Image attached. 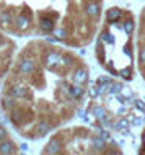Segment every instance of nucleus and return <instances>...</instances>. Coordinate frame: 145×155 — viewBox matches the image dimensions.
<instances>
[{
	"label": "nucleus",
	"instance_id": "obj_1",
	"mask_svg": "<svg viewBox=\"0 0 145 155\" xmlns=\"http://www.w3.org/2000/svg\"><path fill=\"white\" fill-rule=\"evenodd\" d=\"M90 69L80 56L46 39H33L18 54L3 85L2 108L15 131L43 139L80 111Z\"/></svg>",
	"mask_w": 145,
	"mask_h": 155
},
{
	"label": "nucleus",
	"instance_id": "obj_2",
	"mask_svg": "<svg viewBox=\"0 0 145 155\" xmlns=\"http://www.w3.org/2000/svg\"><path fill=\"white\" fill-rule=\"evenodd\" d=\"M103 5L105 0H0V30L85 48L99 31Z\"/></svg>",
	"mask_w": 145,
	"mask_h": 155
},
{
	"label": "nucleus",
	"instance_id": "obj_3",
	"mask_svg": "<svg viewBox=\"0 0 145 155\" xmlns=\"http://www.w3.org/2000/svg\"><path fill=\"white\" fill-rule=\"evenodd\" d=\"M135 33L137 21L130 10L122 7L106 10L96 35L95 56L108 75L127 82L134 78Z\"/></svg>",
	"mask_w": 145,
	"mask_h": 155
},
{
	"label": "nucleus",
	"instance_id": "obj_4",
	"mask_svg": "<svg viewBox=\"0 0 145 155\" xmlns=\"http://www.w3.org/2000/svg\"><path fill=\"white\" fill-rule=\"evenodd\" d=\"M41 155H122V152L108 131L72 126L54 134Z\"/></svg>",
	"mask_w": 145,
	"mask_h": 155
},
{
	"label": "nucleus",
	"instance_id": "obj_5",
	"mask_svg": "<svg viewBox=\"0 0 145 155\" xmlns=\"http://www.w3.org/2000/svg\"><path fill=\"white\" fill-rule=\"evenodd\" d=\"M135 64L139 74L145 82V7L142 8L137 20V33H135Z\"/></svg>",
	"mask_w": 145,
	"mask_h": 155
},
{
	"label": "nucleus",
	"instance_id": "obj_6",
	"mask_svg": "<svg viewBox=\"0 0 145 155\" xmlns=\"http://www.w3.org/2000/svg\"><path fill=\"white\" fill-rule=\"evenodd\" d=\"M0 155H23L2 123H0Z\"/></svg>",
	"mask_w": 145,
	"mask_h": 155
},
{
	"label": "nucleus",
	"instance_id": "obj_7",
	"mask_svg": "<svg viewBox=\"0 0 145 155\" xmlns=\"http://www.w3.org/2000/svg\"><path fill=\"white\" fill-rule=\"evenodd\" d=\"M142 145H140V155H145V129L142 131Z\"/></svg>",
	"mask_w": 145,
	"mask_h": 155
}]
</instances>
